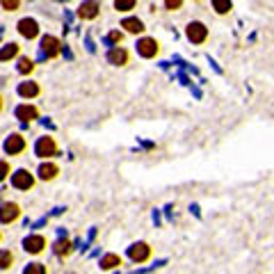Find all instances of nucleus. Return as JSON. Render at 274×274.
<instances>
[{
    "label": "nucleus",
    "mask_w": 274,
    "mask_h": 274,
    "mask_svg": "<svg viewBox=\"0 0 274 274\" xmlns=\"http://www.w3.org/2000/svg\"><path fill=\"white\" fill-rule=\"evenodd\" d=\"M37 107L34 105H18L16 107V117L23 121V124H28V121H32V119H37Z\"/></svg>",
    "instance_id": "12"
},
{
    "label": "nucleus",
    "mask_w": 274,
    "mask_h": 274,
    "mask_svg": "<svg viewBox=\"0 0 274 274\" xmlns=\"http://www.w3.org/2000/svg\"><path fill=\"white\" fill-rule=\"evenodd\" d=\"M107 62H110V64H115V66H124L126 62H128V53L124 51V48H110V51H107Z\"/></svg>",
    "instance_id": "10"
},
{
    "label": "nucleus",
    "mask_w": 274,
    "mask_h": 274,
    "mask_svg": "<svg viewBox=\"0 0 274 274\" xmlns=\"http://www.w3.org/2000/svg\"><path fill=\"white\" fill-rule=\"evenodd\" d=\"M149 256H151V247L146 242H135L128 247V258L133 263H144L149 261Z\"/></svg>",
    "instance_id": "3"
},
{
    "label": "nucleus",
    "mask_w": 274,
    "mask_h": 274,
    "mask_svg": "<svg viewBox=\"0 0 274 274\" xmlns=\"http://www.w3.org/2000/svg\"><path fill=\"white\" fill-rule=\"evenodd\" d=\"M180 5H183L180 0H167V3H165V7H167V9H178Z\"/></svg>",
    "instance_id": "28"
},
{
    "label": "nucleus",
    "mask_w": 274,
    "mask_h": 274,
    "mask_svg": "<svg viewBox=\"0 0 274 274\" xmlns=\"http://www.w3.org/2000/svg\"><path fill=\"white\" fill-rule=\"evenodd\" d=\"M18 53V43H7L5 48H0V62H7L12 60L14 55Z\"/></svg>",
    "instance_id": "18"
},
{
    "label": "nucleus",
    "mask_w": 274,
    "mask_h": 274,
    "mask_svg": "<svg viewBox=\"0 0 274 274\" xmlns=\"http://www.w3.org/2000/svg\"><path fill=\"white\" fill-rule=\"evenodd\" d=\"M137 53H140L142 57H155L158 55V41L155 39H151V37H144V39H140L137 41Z\"/></svg>",
    "instance_id": "5"
},
{
    "label": "nucleus",
    "mask_w": 274,
    "mask_h": 274,
    "mask_svg": "<svg viewBox=\"0 0 274 274\" xmlns=\"http://www.w3.org/2000/svg\"><path fill=\"white\" fill-rule=\"evenodd\" d=\"M121 265V258L117 256V254H105V256L101 258V267L103 270H115V267Z\"/></svg>",
    "instance_id": "17"
},
{
    "label": "nucleus",
    "mask_w": 274,
    "mask_h": 274,
    "mask_svg": "<svg viewBox=\"0 0 274 274\" xmlns=\"http://www.w3.org/2000/svg\"><path fill=\"white\" fill-rule=\"evenodd\" d=\"M53 252H55L57 256H62V254H68V252H71V244H68V240H66V238H64V240L60 238L55 244H53Z\"/></svg>",
    "instance_id": "19"
},
{
    "label": "nucleus",
    "mask_w": 274,
    "mask_h": 274,
    "mask_svg": "<svg viewBox=\"0 0 274 274\" xmlns=\"http://www.w3.org/2000/svg\"><path fill=\"white\" fill-rule=\"evenodd\" d=\"M18 32H21L26 39H34L39 34L37 21H34V18H21V21H18Z\"/></svg>",
    "instance_id": "8"
},
{
    "label": "nucleus",
    "mask_w": 274,
    "mask_h": 274,
    "mask_svg": "<svg viewBox=\"0 0 274 274\" xmlns=\"http://www.w3.org/2000/svg\"><path fill=\"white\" fill-rule=\"evenodd\" d=\"M3 149H5V153L16 155V153H21V151L26 149V140H23L21 135H9L7 140H5Z\"/></svg>",
    "instance_id": "7"
},
{
    "label": "nucleus",
    "mask_w": 274,
    "mask_h": 274,
    "mask_svg": "<svg viewBox=\"0 0 274 274\" xmlns=\"http://www.w3.org/2000/svg\"><path fill=\"white\" fill-rule=\"evenodd\" d=\"M18 206L16 203H3L0 206V222L3 224H9V222H14V219L18 217Z\"/></svg>",
    "instance_id": "9"
},
{
    "label": "nucleus",
    "mask_w": 274,
    "mask_h": 274,
    "mask_svg": "<svg viewBox=\"0 0 274 274\" xmlns=\"http://www.w3.org/2000/svg\"><path fill=\"white\" fill-rule=\"evenodd\" d=\"M23 274H46V267L41 263H30V265L23 270Z\"/></svg>",
    "instance_id": "22"
},
{
    "label": "nucleus",
    "mask_w": 274,
    "mask_h": 274,
    "mask_svg": "<svg viewBox=\"0 0 274 274\" xmlns=\"http://www.w3.org/2000/svg\"><path fill=\"white\" fill-rule=\"evenodd\" d=\"M213 7L217 14H226V12H231L233 5L229 3V0H213Z\"/></svg>",
    "instance_id": "20"
},
{
    "label": "nucleus",
    "mask_w": 274,
    "mask_h": 274,
    "mask_svg": "<svg viewBox=\"0 0 274 274\" xmlns=\"http://www.w3.org/2000/svg\"><path fill=\"white\" fill-rule=\"evenodd\" d=\"M96 14H99V5L96 3H82L80 9H78L80 18H96Z\"/></svg>",
    "instance_id": "14"
},
{
    "label": "nucleus",
    "mask_w": 274,
    "mask_h": 274,
    "mask_svg": "<svg viewBox=\"0 0 274 274\" xmlns=\"http://www.w3.org/2000/svg\"><path fill=\"white\" fill-rule=\"evenodd\" d=\"M32 183H34V178H32V174L28 169H18V171H14V176H12V185L16 190H28V188H32Z\"/></svg>",
    "instance_id": "6"
},
{
    "label": "nucleus",
    "mask_w": 274,
    "mask_h": 274,
    "mask_svg": "<svg viewBox=\"0 0 274 274\" xmlns=\"http://www.w3.org/2000/svg\"><path fill=\"white\" fill-rule=\"evenodd\" d=\"M185 34H188V39L192 43H203L206 39H208V28H206L203 23H199V21H192L188 26V30H185Z\"/></svg>",
    "instance_id": "2"
},
{
    "label": "nucleus",
    "mask_w": 274,
    "mask_h": 274,
    "mask_svg": "<svg viewBox=\"0 0 274 274\" xmlns=\"http://www.w3.org/2000/svg\"><path fill=\"white\" fill-rule=\"evenodd\" d=\"M3 34H5V28H3V26H0V39H3Z\"/></svg>",
    "instance_id": "30"
},
{
    "label": "nucleus",
    "mask_w": 274,
    "mask_h": 274,
    "mask_svg": "<svg viewBox=\"0 0 274 274\" xmlns=\"http://www.w3.org/2000/svg\"><path fill=\"white\" fill-rule=\"evenodd\" d=\"M32 68H34L32 60H28V57H21V60H18V73H30Z\"/></svg>",
    "instance_id": "23"
},
{
    "label": "nucleus",
    "mask_w": 274,
    "mask_h": 274,
    "mask_svg": "<svg viewBox=\"0 0 274 274\" xmlns=\"http://www.w3.org/2000/svg\"><path fill=\"white\" fill-rule=\"evenodd\" d=\"M121 41V32H110V34H107V37L105 39H103V43H105V46H112V48H115V43H119Z\"/></svg>",
    "instance_id": "24"
},
{
    "label": "nucleus",
    "mask_w": 274,
    "mask_h": 274,
    "mask_svg": "<svg viewBox=\"0 0 274 274\" xmlns=\"http://www.w3.org/2000/svg\"><path fill=\"white\" fill-rule=\"evenodd\" d=\"M3 7L9 9V12H14V9L18 7V3H16V0H12V3H9V0H3Z\"/></svg>",
    "instance_id": "27"
},
{
    "label": "nucleus",
    "mask_w": 274,
    "mask_h": 274,
    "mask_svg": "<svg viewBox=\"0 0 274 274\" xmlns=\"http://www.w3.org/2000/svg\"><path fill=\"white\" fill-rule=\"evenodd\" d=\"M66 274H73V272H66Z\"/></svg>",
    "instance_id": "32"
},
{
    "label": "nucleus",
    "mask_w": 274,
    "mask_h": 274,
    "mask_svg": "<svg viewBox=\"0 0 274 274\" xmlns=\"http://www.w3.org/2000/svg\"><path fill=\"white\" fill-rule=\"evenodd\" d=\"M133 7H135V0H117L115 3V9H119V12H128Z\"/></svg>",
    "instance_id": "25"
},
{
    "label": "nucleus",
    "mask_w": 274,
    "mask_h": 274,
    "mask_svg": "<svg viewBox=\"0 0 274 274\" xmlns=\"http://www.w3.org/2000/svg\"><path fill=\"white\" fill-rule=\"evenodd\" d=\"M37 94H39L37 82H21L18 85V96H23V99H34Z\"/></svg>",
    "instance_id": "13"
},
{
    "label": "nucleus",
    "mask_w": 274,
    "mask_h": 274,
    "mask_svg": "<svg viewBox=\"0 0 274 274\" xmlns=\"http://www.w3.org/2000/svg\"><path fill=\"white\" fill-rule=\"evenodd\" d=\"M178 80H180V82H183V85H188V87H190V85H192V82H190V78H188V76H185V73H178Z\"/></svg>",
    "instance_id": "29"
},
{
    "label": "nucleus",
    "mask_w": 274,
    "mask_h": 274,
    "mask_svg": "<svg viewBox=\"0 0 274 274\" xmlns=\"http://www.w3.org/2000/svg\"><path fill=\"white\" fill-rule=\"evenodd\" d=\"M12 254L7 252V249H3V252H0V270H7V267H12Z\"/></svg>",
    "instance_id": "21"
},
{
    "label": "nucleus",
    "mask_w": 274,
    "mask_h": 274,
    "mask_svg": "<svg viewBox=\"0 0 274 274\" xmlns=\"http://www.w3.org/2000/svg\"><path fill=\"white\" fill-rule=\"evenodd\" d=\"M0 110H3V99H0Z\"/></svg>",
    "instance_id": "31"
},
{
    "label": "nucleus",
    "mask_w": 274,
    "mask_h": 274,
    "mask_svg": "<svg viewBox=\"0 0 274 274\" xmlns=\"http://www.w3.org/2000/svg\"><path fill=\"white\" fill-rule=\"evenodd\" d=\"M34 153L39 158H53V155H57V146L53 142V137H39L37 144H34Z\"/></svg>",
    "instance_id": "1"
},
{
    "label": "nucleus",
    "mask_w": 274,
    "mask_h": 274,
    "mask_svg": "<svg viewBox=\"0 0 274 274\" xmlns=\"http://www.w3.org/2000/svg\"><path fill=\"white\" fill-rule=\"evenodd\" d=\"M121 28H126L128 32H133V34H137V32H144V23L140 21V18H124L121 21Z\"/></svg>",
    "instance_id": "15"
},
{
    "label": "nucleus",
    "mask_w": 274,
    "mask_h": 274,
    "mask_svg": "<svg viewBox=\"0 0 274 274\" xmlns=\"http://www.w3.org/2000/svg\"><path fill=\"white\" fill-rule=\"evenodd\" d=\"M7 174H9V165L5 163V160H0V180H3Z\"/></svg>",
    "instance_id": "26"
},
{
    "label": "nucleus",
    "mask_w": 274,
    "mask_h": 274,
    "mask_svg": "<svg viewBox=\"0 0 274 274\" xmlns=\"http://www.w3.org/2000/svg\"><path fill=\"white\" fill-rule=\"evenodd\" d=\"M43 247H46V240H43L41 236H30V238L23 240V249L30 252V254H39Z\"/></svg>",
    "instance_id": "11"
},
{
    "label": "nucleus",
    "mask_w": 274,
    "mask_h": 274,
    "mask_svg": "<svg viewBox=\"0 0 274 274\" xmlns=\"http://www.w3.org/2000/svg\"><path fill=\"white\" fill-rule=\"evenodd\" d=\"M57 165H53V163H43L41 167H39V178H43V180H51V178H55L57 176Z\"/></svg>",
    "instance_id": "16"
},
{
    "label": "nucleus",
    "mask_w": 274,
    "mask_h": 274,
    "mask_svg": "<svg viewBox=\"0 0 274 274\" xmlns=\"http://www.w3.org/2000/svg\"><path fill=\"white\" fill-rule=\"evenodd\" d=\"M57 53H60V41H57L55 37H51V34H46V37L41 39V53H39V60L55 57Z\"/></svg>",
    "instance_id": "4"
}]
</instances>
